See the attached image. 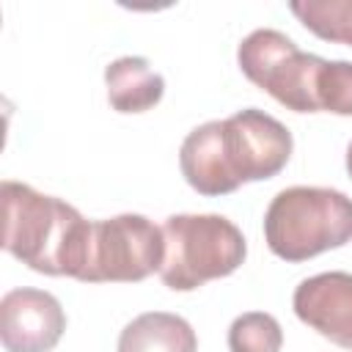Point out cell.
Returning a JSON list of instances; mask_svg holds the SVG:
<instances>
[{
    "instance_id": "obj_1",
    "label": "cell",
    "mask_w": 352,
    "mask_h": 352,
    "mask_svg": "<svg viewBox=\"0 0 352 352\" xmlns=\"http://www.w3.org/2000/svg\"><path fill=\"white\" fill-rule=\"evenodd\" d=\"M292 148L286 124L258 107H245L223 121L195 126L179 148V168L195 192L214 198L248 182L278 176Z\"/></svg>"
},
{
    "instance_id": "obj_2",
    "label": "cell",
    "mask_w": 352,
    "mask_h": 352,
    "mask_svg": "<svg viewBox=\"0 0 352 352\" xmlns=\"http://www.w3.org/2000/svg\"><path fill=\"white\" fill-rule=\"evenodd\" d=\"M0 198L3 248L41 275L80 278L88 256L91 220L72 204L11 179L0 184Z\"/></svg>"
},
{
    "instance_id": "obj_3",
    "label": "cell",
    "mask_w": 352,
    "mask_h": 352,
    "mask_svg": "<svg viewBox=\"0 0 352 352\" xmlns=\"http://www.w3.org/2000/svg\"><path fill=\"white\" fill-rule=\"evenodd\" d=\"M267 248L283 261H308L352 242V198L333 187H286L264 214Z\"/></svg>"
},
{
    "instance_id": "obj_4",
    "label": "cell",
    "mask_w": 352,
    "mask_h": 352,
    "mask_svg": "<svg viewBox=\"0 0 352 352\" xmlns=\"http://www.w3.org/2000/svg\"><path fill=\"white\" fill-rule=\"evenodd\" d=\"M160 278L173 292H192L236 272L248 256L242 231L223 214H170L162 223Z\"/></svg>"
},
{
    "instance_id": "obj_5",
    "label": "cell",
    "mask_w": 352,
    "mask_h": 352,
    "mask_svg": "<svg viewBox=\"0 0 352 352\" xmlns=\"http://www.w3.org/2000/svg\"><path fill=\"white\" fill-rule=\"evenodd\" d=\"M242 74L294 113H322V80L327 60L302 52L286 33L258 28L236 50Z\"/></svg>"
},
{
    "instance_id": "obj_6",
    "label": "cell",
    "mask_w": 352,
    "mask_h": 352,
    "mask_svg": "<svg viewBox=\"0 0 352 352\" xmlns=\"http://www.w3.org/2000/svg\"><path fill=\"white\" fill-rule=\"evenodd\" d=\"M165 256L162 228L143 214H116L91 223L88 256L77 280L82 283H138L160 272Z\"/></svg>"
},
{
    "instance_id": "obj_7",
    "label": "cell",
    "mask_w": 352,
    "mask_h": 352,
    "mask_svg": "<svg viewBox=\"0 0 352 352\" xmlns=\"http://www.w3.org/2000/svg\"><path fill=\"white\" fill-rule=\"evenodd\" d=\"M66 330V314L44 289H11L0 300V341L6 352H50Z\"/></svg>"
},
{
    "instance_id": "obj_8",
    "label": "cell",
    "mask_w": 352,
    "mask_h": 352,
    "mask_svg": "<svg viewBox=\"0 0 352 352\" xmlns=\"http://www.w3.org/2000/svg\"><path fill=\"white\" fill-rule=\"evenodd\" d=\"M302 324L341 349H352V275L333 270L305 278L292 297Z\"/></svg>"
},
{
    "instance_id": "obj_9",
    "label": "cell",
    "mask_w": 352,
    "mask_h": 352,
    "mask_svg": "<svg viewBox=\"0 0 352 352\" xmlns=\"http://www.w3.org/2000/svg\"><path fill=\"white\" fill-rule=\"evenodd\" d=\"M107 102L116 113H146L160 104L165 94V80L160 72L151 69L146 58L124 55L116 58L104 69Z\"/></svg>"
},
{
    "instance_id": "obj_10",
    "label": "cell",
    "mask_w": 352,
    "mask_h": 352,
    "mask_svg": "<svg viewBox=\"0 0 352 352\" xmlns=\"http://www.w3.org/2000/svg\"><path fill=\"white\" fill-rule=\"evenodd\" d=\"M118 352H198V338L179 314L148 311L121 330Z\"/></svg>"
},
{
    "instance_id": "obj_11",
    "label": "cell",
    "mask_w": 352,
    "mask_h": 352,
    "mask_svg": "<svg viewBox=\"0 0 352 352\" xmlns=\"http://www.w3.org/2000/svg\"><path fill=\"white\" fill-rule=\"evenodd\" d=\"M289 8L322 41L352 47V0H294Z\"/></svg>"
},
{
    "instance_id": "obj_12",
    "label": "cell",
    "mask_w": 352,
    "mask_h": 352,
    "mask_svg": "<svg viewBox=\"0 0 352 352\" xmlns=\"http://www.w3.org/2000/svg\"><path fill=\"white\" fill-rule=\"evenodd\" d=\"M283 330L272 314L248 311L236 316L228 327V349L231 352H280Z\"/></svg>"
},
{
    "instance_id": "obj_13",
    "label": "cell",
    "mask_w": 352,
    "mask_h": 352,
    "mask_svg": "<svg viewBox=\"0 0 352 352\" xmlns=\"http://www.w3.org/2000/svg\"><path fill=\"white\" fill-rule=\"evenodd\" d=\"M322 113L352 116V60H327L322 80Z\"/></svg>"
},
{
    "instance_id": "obj_14",
    "label": "cell",
    "mask_w": 352,
    "mask_h": 352,
    "mask_svg": "<svg viewBox=\"0 0 352 352\" xmlns=\"http://www.w3.org/2000/svg\"><path fill=\"white\" fill-rule=\"evenodd\" d=\"M346 173H349V179H352V140H349V146H346Z\"/></svg>"
}]
</instances>
